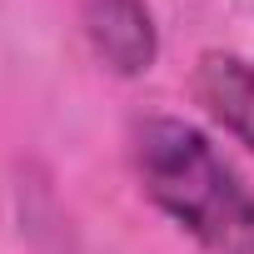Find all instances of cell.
Listing matches in <instances>:
<instances>
[{"instance_id":"obj_1","label":"cell","mask_w":254,"mask_h":254,"mask_svg":"<svg viewBox=\"0 0 254 254\" xmlns=\"http://www.w3.org/2000/svg\"><path fill=\"white\" fill-rule=\"evenodd\" d=\"M130 150L145 194L194 244L209 254H254V194L194 125L150 115L135 125Z\"/></svg>"},{"instance_id":"obj_2","label":"cell","mask_w":254,"mask_h":254,"mask_svg":"<svg viewBox=\"0 0 254 254\" xmlns=\"http://www.w3.org/2000/svg\"><path fill=\"white\" fill-rule=\"evenodd\" d=\"M80 20L95 55L115 75H145L160 55V30L145 0H80Z\"/></svg>"},{"instance_id":"obj_3","label":"cell","mask_w":254,"mask_h":254,"mask_svg":"<svg viewBox=\"0 0 254 254\" xmlns=\"http://www.w3.org/2000/svg\"><path fill=\"white\" fill-rule=\"evenodd\" d=\"M194 95H199V105L224 125L234 140H244L254 150V65L249 60L224 55V50L199 55Z\"/></svg>"}]
</instances>
